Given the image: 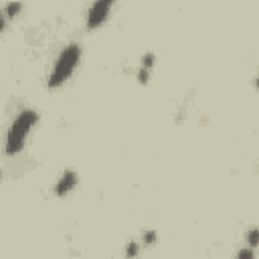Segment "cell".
Wrapping results in <instances>:
<instances>
[{"label": "cell", "instance_id": "6da1fadb", "mask_svg": "<svg viewBox=\"0 0 259 259\" xmlns=\"http://www.w3.org/2000/svg\"><path fill=\"white\" fill-rule=\"evenodd\" d=\"M39 121V114L35 110H22L15 121L10 124L8 134H6V144H4V152L6 156H17L26 144V138L33 132V128Z\"/></svg>", "mask_w": 259, "mask_h": 259}, {"label": "cell", "instance_id": "7a4b0ae2", "mask_svg": "<svg viewBox=\"0 0 259 259\" xmlns=\"http://www.w3.org/2000/svg\"><path fill=\"white\" fill-rule=\"evenodd\" d=\"M81 59V47L71 43V45H67L63 47V51L59 53V57L55 61V65H53V71L51 75L47 77V87L51 89H57L61 87L67 79H69L75 71V67Z\"/></svg>", "mask_w": 259, "mask_h": 259}, {"label": "cell", "instance_id": "3957f363", "mask_svg": "<svg viewBox=\"0 0 259 259\" xmlns=\"http://www.w3.org/2000/svg\"><path fill=\"white\" fill-rule=\"evenodd\" d=\"M114 4H116V0H93V4L87 10V20H85L87 29L89 31L100 29V26L107 20V17H110Z\"/></svg>", "mask_w": 259, "mask_h": 259}, {"label": "cell", "instance_id": "277c9868", "mask_svg": "<svg viewBox=\"0 0 259 259\" xmlns=\"http://www.w3.org/2000/svg\"><path fill=\"white\" fill-rule=\"evenodd\" d=\"M77 182H79L77 172H75V170H65V172L59 176V180L55 182V188H53V190H55L57 197H67L69 193H73V190H75Z\"/></svg>", "mask_w": 259, "mask_h": 259}, {"label": "cell", "instance_id": "5b68a950", "mask_svg": "<svg viewBox=\"0 0 259 259\" xmlns=\"http://www.w3.org/2000/svg\"><path fill=\"white\" fill-rule=\"evenodd\" d=\"M2 10H4L6 19H17L20 15V10H22V4H20V0H10V2Z\"/></svg>", "mask_w": 259, "mask_h": 259}, {"label": "cell", "instance_id": "8992f818", "mask_svg": "<svg viewBox=\"0 0 259 259\" xmlns=\"http://www.w3.org/2000/svg\"><path fill=\"white\" fill-rule=\"evenodd\" d=\"M154 55H152V53H146V55L142 57V65L140 67H144V69H152V67H154Z\"/></svg>", "mask_w": 259, "mask_h": 259}, {"label": "cell", "instance_id": "52a82bcc", "mask_svg": "<svg viewBox=\"0 0 259 259\" xmlns=\"http://www.w3.org/2000/svg\"><path fill=\"white\" fill-rule=\"evenodd\" d=\"M148 79H150V69H144V67H140V71H138V81H140L142 85H146Z\"/></svg>", "mask_w": 259, "mask_h": 259}, {"label": "cell", "instance_id": "ba28073f", "mask_svg": "<svg viewBox=\"0 0 259 259\" xmlns=\"http://www.w3.org/2000/svg\"><path fill=\"white\" fill-rule=\"evenodd\" d=\"M237 257H239V259H253V257H255V249H253V247H249V249H241V251L237 253Z\"/></svg>", "mask_w": 259, "mask_h": 259}, {"label": "cell", "instance_id": "9c48e42d", "mask_svg": "<svg viewBox=\"0 0 259 259\" xmlns=\"http://www.w3.org/2000/svg\"><path fill=\"white\" fill-rule=\"evenodd\" d=\"M247 243H249V247H257V229L253 227L251 231H249V235H247Z\"/></svg>", "mask_w": 259, "mask_h": 259}, {"label": "cell", "instance_id": "30bf717a", "mask_svg": "<svg viewBox=\"0 0 259 259\" xmlns=\"http://www.w3.org/2000/svg\"><path fill=\"white\" fill-rule=\"evenodd\" d=\"M144 243L146 245H154L156 243V233H154V231H146V233H144Z\"/></svg>", "mask_w": 259, "mask_h": 259}, {"label": "cell", "instance_id": "8fae6325", "mask_svg": "<svg viewBox=\"0 0 259 259\" xmlns=\"http://www.w3.org/2000/svg\"><path fill=\"white\" fill-rule=\"evenodd\" d=\"M126 255H130V257L138 255V245H136L134 241H132V243H128V247H126Z\"/></svg>", "mask_w": 259, "mask_h": 259}, {"label": "cell", "instance_id": "7c38bea8", "mask_svg": "<svg viewBox=\"0 0 259 259\" xmlns=\"http://www.w3.org/2000/svg\"><path fill=\"white\" fill-rule=\"evenodd\" d=\"M4 26H6V17H4V10H0V33L4 31Z\"/></svg>", "mask_w": 259, "mask_h": 259}]
</instances>
